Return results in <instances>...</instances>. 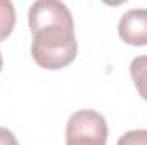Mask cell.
<instances>
[{"label": "cell", "instance_id": "277c9868", "mask_svg": "<svg viewBox=\"0 0 147 145\" xmlns=\"http://www.w3.org/2000/svg\"><path fill=\"white\" fill-rule=\"evenodd\" d=\"M130 73L139 94L142 96V99L147 101V55L134 58L130 65Z\"/></svg>", "mask_w": 147, "mask_h": 145}, {"label": "cell", "instance_id": "6da1fadb", "mask_svg": "<svg viewBox=\"0 0 147 145\" xmlns=\"http://www.w3.org/2000/svg\"><path fill=\"white\" fill-rule=\"evenodd\" d=\"M29 29L33 34L31 55L41 68L60 70L75 60L74 19L63 2H34L29 9Z\"/></svg>", "mask_w": 147, "mask_h": 145}, {"label": "cell", "instance_id": "52a82bcc", "mask_svg": "<svg viewBox=\"0 0 147 145\" xmlns=\"http://www.w3.org/2000/svg\"><path fill=\"white\" fill-rule=\"evenodd\" d=\"M0 145H19V142L10 130L0 126Z\"/></svg>", "mask_w": 147, "mask_h": 145}, {"label": "cell", "instance_id": "8992f818", "mask_svg": "<svg viewBox=\"0 0 147 145\" xmlns=\"http://www.w3.org/2000/svg\"><path fill=\"white\" fill-rule=\"evenodd\" d=\"M116 145H147V130H130L120 137Z\"/></svg>", "mask_w": 147, "mask_h": 145}, {"label": "cell", "instance_id": "3957f363", "mask_svg": "<svg viewBox=\"0 0 147 145\" xmlns=\"http://www.w3.org/2000/svg\"><path fill=\"white\" fill-rule=\"evenodd\" d=\"M120 38L132 46L147 44V9L127 10L118 22Z\"/></svg>", "mask_w": 147, "mask_h": 145}, {"label": "cell", "instance_id": "ba28073f", "mask_svg": "<svg viewBox=\"0 0 147 145\" xmlns=\"http://www.w3.org/2000/svg\"><path fill=\"white\" fill-rule=\"evenodd\" d=\"M2 65H3V60H2V53H0V72H2Z\"/></svg>", "mask_w": 147, "mask_h": 145}, {"label": "cell", "instance_id": "5b68a950", "mask_svg": "<svg viewBox=\"0 0 147 145\" xmlns=\"http://www.w3.org/2000/svg\"><path fill=\"white\" fill-rule=\"evenodd\" d=\"M16 26V9L12 2L0 0V41H5L10 36Z\"/></svg>", "mask_w": 147, "mask_h": 145}, {"label": "cell", "instance_id": "7a4b0ae2", "mask_svg": "<svg viewBox=\"0 0 147 145\" xmlns=\"http://www.w3.org/2000/svg\"><path fill=\"white\" fill-rule=\"evenodd\" d=\"M108 125L103 114L92 109L74 113L67 121L65 145H106Z\"/></svg>", "mask_w": 147, "mask_h": 145}]
</instances>
